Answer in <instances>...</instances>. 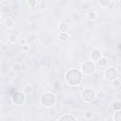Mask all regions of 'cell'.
I'll use <instances>...</instances> for the list:
<instances>
[{
  "mask_svg": "<svg viewBox=\"0 0 121 121\" xmlns=\"http://www.w3.org/2000/svg\"><path fill=\"white\" fill-rule=\"evenodd\" d=\"M66 81L72 86L78 85L82 80V75L78 70L71 69L66 73Z\"/></svg>",
  "mask_w": 121,
  "mask_h": 121,
  "instance_id": "obj_1",
  "label": "cell"
},
{
  "mask_svg": "<svg viewBox=\"0 0 121 121\" xmlns=\"http://www.w3.org/2000/svg\"><path fill=\"white\" fill-rule=\"evenodd\" d=\"M41 101H42V104L46 106V107H51L55 104V101H56V98L55 96L50 94V93H46V94H43L42 98H41Z\"/></svg>",
  "mask_w": 121,
  "mask_h": 121,
  "instance_id": "obj_2",
  "label": "cell"
},
{
  "mask_svg": "<svg viewBox=\"0 0 121 121\" xmlns=\"http://www.w3.org/2000/svg\"><path fill=\"white\" fill-rule=\"evenodd\" d=\"M81 96H82V99H83L84 101H86V102H91V101H93V100L95 99V92H94L93 90H91V89H85V90L82 92Z\"/></svg>",
  "mask_w": 121,
  "mask_h": 121,
  "instance_id": "obj_3",
  "label": "cell"
},
{
  "mask_svg": "<svg viewBox=\"0 0 121 121\" xmlns=\"http://www.w3.org/2000/svg\"><path fill=\"white\" fill-rule=\"evenodd\" d=\"M95 70V65L94 61L88 60V61H85L82 64V72H83V74H91Z\"/></svg>",
  "mask_w": 121,
  "mask_h": 121,
  "instance_id": "obj_4",
  "label": "cell"
},
{
  "mask_svg": "<svg viewBox=\"0 0 121 121\" xmlns=\"http://www.w3.org/2000/svg\"><path fill=\"white\" fill-rule=\"evenodd\" d=\"M105 76H106V78H107L109 80H113V79H115V78H117L118 73H117V71H116L114 68L110 67V68H108V69L106 70Z\"/></svg>",
  "mask_w": 121,
  "mask_h": 121,
  "instance_id": "obj_5",
  "label": "cell"
},
{
  "mask_svg": "<svg viewBox=\"0 0 121 121\" xmlns=\"http://www.w3.org/2000/svg\"><path fill=\"white\" fill-rule=\"evenodd\" d=\"M12 100L15 104L17 105H22L25 101V95L23 93H20V92H16L13 96H12Z\"/></svg>",
  "mask_w": 121,
  "mask_h": 121,
  "instance_id": "obj_6",
  "label": "cell"
},
{
  "mask_svg": "<svg viewBox=\"0 0 121 121\" xmlns=\"http://www.w3.org/2000/svg\"><path fill=\"white\" fill-rule=\"evenodd\" d=\"M101 57H102V53H101V51L98 50V49H95V50H93L92 53H91V59H92L93 60H98Z\"/></svg>",
  "mask_w": 121,
  "mask_h": 121,
  "instance_id": "obj_7",
  "label": "cell"
},
{
  "mask_svg": "<svg viewBox=\"0 0 121 121\" xmlns=\"http://www.w3.org/2000/svg\"><path fill=\"white\" fill-rule=\"evenodd\" d=\"M58 120H78V118L72 114H63L58 118Z\"/></svg>",
  "mask_w": 121,
  "mask_h": 121,
  "instance_id": "obj_8",
  "label": "cell"
},
{
  "mask_svg": "<svg viewBox=\"0 0 121 121\" xmlns=\"http://www.w3.org/2000/svg\"><path fill=\"white\" fill-rule=\"evenodd\" d=\"M14 21L11 19V18H8L7 20H6V23H5V25H6V26L7 27H12L13 26H14Z\"/></svg>",
  "mask_w": 121,
  "mask_h": 121,
  "instance_id": "obj_9",
  "label": "cell"
},
{
  "mask_svg": "<svg viewBox=\"0 0 121 121\" xmlns=\"http://www.w3.org/2000/svg\"><path fill=\"white\" fill-rule=\"evenodd\" d=\"M59 27L61 30V32H66V30H68V25L66 23H61L59 26Z\"/></svg>",
  "mask_w": 121,
  "mask_h": 121,
  "instance_id": "obj_10",
  "label": "cell"
},
{
  "mask_svg": "<svg viewBox=\"0 0 121 121\" xmlns=\"http://www.w3.org/2000/svg\"><path fill=\"white\" fill-rule=\"evenodd\" d=\"M112 108H113V110H115V111L121 110V102H120V101H115V102H113Z\"/></svg>",
  "mask_w": 121,
  "mask_h": 121,
  "instance_id": "obj_11",
  "label": "cell"
},
{
  "mask_svg": "<svg viewBox=\"0 0 121 121\" xmlns=\"http://www.w3.org/2000/svg\"><path fill=\"white\" fill-rule=\"evenodd\" d=\"M111 1H112V0H98V3H99L102 7H107V6L110 5Z\"/></svg>",
  "mask_w": 121,
  "mask_h": 121,
  "instance_id": "obj_12",
  "label": "cell"
},
{
  "mask_svg": "<svg viewBox=\"0 0 121 121\" xmlns=\"http://www.w3.org/2000/svg\"><path fill=\"white\" fill-rule=\"evenodd\" d=\"M113 118H114V120H116V121H121V110L116 111V112H115Z\"/></svg>",
  "mask_w": 121,
  "mask_h": 121,
  "instance_id": "obj_13",
  "label": "cell"
},
{
  "mask_svg": "<svg viewBox=\"0 0 121 121\" xmlns=\"http://www.w3.org/2000/svg\"><path fill=\"white\" fill-rule=\"evenodd\" d=\"M60 38L61 41H67L68 38H69V35L66 32H61L60 35Z\"/></svg>",
  "mask_w": 121,
  "mask_h": 121,
  "instance_id": "obj_14",
  "label": "cell"
},
{
  "mask_svg": "<svg viewBox=\"0 0 121 121\" xmlns=\"http://www.w3.org/2000/svg\"><path fill=\"white\" fill-rule=\"evenodd\" d=\"M120 86H121V82H120L118 79L115 78V79L112 80V87H113V88H119Z\"/></svg>",
  "mask_w": 121,
  "mask_h": 121,
  "instance_id": "obj_15",
  "label": "cell"
},
{
  "mask_svg": "<svg viewBox=\"0 0 121 121\" xmlns=\"http://www.w3.org/2000/svg\"><path fill=\"white\" fill-rule=\"evenodd\" d=\"M106 62H107L106 59H104V58H102V57L97 60V63H98L99 66H104V65H106Z\"/></svg>",
  "mask_w": 121,
  "mask_h": 121,
  "instance_id": "obj_16",
  "label": "cell"
},
{
  "mask_svg": "<svg viewBox=\"0 0 121 121\" xmlns=\"http://www.w3.org/2000/svg\"><path fill=\"white\" fill-rule=\"evenodd\" d=\"M105 93L104 92H98L97 94H96V97H97V99H100V100H102V99H104L105 98Z\"/></svg>",
  "mask_w": 121,
  "mask_h": 121,
  "instance_id": "obj_17",
  "label": "cell"
},
{
  "mask_svg": "<svg viewBox=\"0 0 121 121\" xmlns=\"http://www.w3.org/2000/svg\"><path fill=\"white\" fill-rule=\"evenodd\" d=\"M88 18H89L90 20H95V19L96 18V15H95V13L94 11H90V12L88 13Z\"/></svg>",
  "mask_w": 121,
  "mask_h": 121,
  "instance_id": "obj_18",
  "label": "cell"
},
{
  "mask_svg": "<svg viewBox=\"0 0 121 121\" xmlns=\"http://www.w3.org/2000/svg\"><path fill=\"white\" fill-rule=\"evenodd\" d=\"M25 91H26L25 93H26V95H31L33 89H32V87H30V86H26V87L25 88Z\"/></svg>",
  "mask_w": 121,
  "mask_h": 121,
  "instance_id": "obj_19",
  "label": "cell"
},
{
  "mask_svg": "<svg viewBox=\"0 0 121 121\" xmlns=\"http://www.w3.org/2000/svg\"><path fill=\"white\" fill-rule=\"evenodd\" d=\"M28 5L31 7H35L37 5V0H28Z\"/></svg>",
  "mask_w": 121,
  "mask_h": 121,
  "instance_id": "obj_20",
  "label": "cell"
},
{
  "mask_svg": "<svg viewBox=\"0 0 121 121\" xmlns=\"http://www.w3.org/2000/svg\"><path fill=\"white\" fill-rule=\"evenodd\" d=\"M16 40H17V36L16 35H11L10 37H9V41L11 42V43H15L16 42Z\"/></svg>",
  "mask_w": 121,
  "mask_h": 121,
  "instance_id": "obj_21",
  "label": "cell"
},
{
  "mask_svg": "<svg viewBox=\"0 0 121 121\" xmlns=\"http://www.w3.org/2000/svg\"><path fill=\"white\" fill-rule=\"evenodd\" d=\"M20 42H21V43H23V44H24V43H25V40H23V39H22V40H21V41H20Z\"/></svg>",
  "mask_w": 121,
  "mask_h": 121,
  "instance_id": "obj_22",
  "label": "cell"
}]
</instances>
